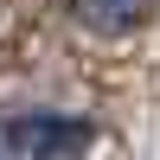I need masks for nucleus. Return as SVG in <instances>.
<instances>
[{"label": "nucleus", "mask_w": 160, "mask_h": 160, "mask_svg": "<svg viewBox=\"0 0 160 160\" xmlns=\"http://www.w3.org/2000/svg\"><path fill=\"white\" fill-rule=\"evenodd\" d=\"M90 141H96L90 122H71V115H19V122H7L0 148L13 160H83Z\"/></svg>", "instance_id": "obj_1"}, {"label": "nucleus", "mask_w": 160, "mask_h": 160, "mask_svg": "<svg viewBox=\"0 0 160 160\" xmlns=\"http://www.w3.org/2000/svg\"><path fill=\"white\" fill-rule=\"evenodd\" d=\"M71 13H77V26H90V32L122 38V32H135V26L154 13V0H71Z\"/></svg>", "instance_id": "obj_2"}, {"label": "nucleus", "mask_w": 160, "mask_h": 160, "mask_svg": "<svg viewBox=\"0 0 160 160\" xmlns=\"http://www.w3.org/2000/svg\"><path fill=\"white\" fill-rule=\"evenodd\" d=\"M0 160H7V148H0Z\"/></svg>", "instance_id": "obj_3"}]
</instances>
